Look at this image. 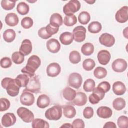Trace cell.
<instances>
[{"label": "cell", "instance_id": "49", "mask_svg": "<svg viewBox=\"0 0 128 128\" xmlns=\"http://www.w3.org/2000/svg\"><path fill=\"white\" fill-rule=\"evenodd\" d=\"M38 34L40 38L44 40H47L51 36L48 34L46 27H43L40 28L38 31Z\"/></svg>", "mask_w": 128, "mask_h": 128}, {"label": "cell", "instance_id": "38", "mask_svg": "<svg viewBox=\"0 0 128 128\" xmlns=\"http://www.w3.org/2000/svg\"><path fill=\"white\" fill-rule=\"evenodd\" d=\"M96 86L95 82L91 78L86 80L84 84L83 89L86 92H90L93 91Z\"/></svg>", "mask_w": 128, "mask_h": 128}, {"label": "cell", "instance_id": "14", "mask_svg": "<svg viewBox=\"0 0 128 128\" xmlns=\"http://www.w3.org/2000/svg\"><path fill=\"white\" fill-rule=\"evenodd\" d=\"M16 122V118L13 113H6L4 115L2 118V125L6 128L14 126Z\"/></svg>", "mask_w": 128, "mask_h": 128}, {"label": "cell", "instance_id": "24", "mask_svg": "<svg viewBox=\"0 0 128 128\" xmlns=\"http://www.w3.org/2000/svg\"><path fill=\"white\" fill-rule=\"evenodd\" d=\"M59 38L61 43L65 46L70 44L74 40L72 34L67 32L62 33L60 34Z\"/></svg>", "mask_w": 128, "mask_h": 128}, {"label": "cell", "instance_id": "3", "mask_svg": "<svg viewBox=\"0 0 128 128\" xmlns=\"http://www.w3.org/2000/svg\"><path fill=\"white\" fill-rule=\"evenodd\" d=\"M62 115V107L56 105L47 110L45 112L46 118L50 120H58Z\"/></svg>", "mask_w": 128, "mask_h": 128}, {"label": "cell", "instance_id": "18", "mask_svg": "<svg viewBox=\"0 0 128 128\" xmlns=\"http://www.w3.org/2000/svg\"><path fill=\"white\" fill-rule=\"evenodd\" d=\"M97 57L99 63L102 65L106 66L109 63L111 55L108 50H104L98 52Z\"/></svg>", "mask_w": 128, "mask_h": 128}, {"label": "cell", "instance_id": "23", "mask_svg": "<svg viewBox=\"0 0 128 128\" xmlns=\"http://www.w3.org/2000/svg\"><path fill=\"white\" fill-rule=\"evenodd\" d=\"M5 22L10 26H14L18 24L19 19L16 14L9 13L5 18Z\"/></svg>", "mask_w": 128, "mask_h": 128}, {"label": "cell", "instance_id": "20", "mask_svg": "<svg viewBox=\"0 0 128 128\" xmlns=\"http://www.w3.org/2000/svg\"><path fill=\"white\" fill-rule=\"evenodd\" d=\"M112 90L114 94L117 96H122L126 91V88L122 82H115L112 86Z\"/></svg>", "mask_w": 128, "mask_h": 128}, {"label": "cell", "instance_id": "29", "mask_svg": "<svg viewBox=\"0 0 128 128\" xmlns=\"http://www.w3.org/2000/svg\"><path fill=\"white\" fill-rule=\"evenodd\" d=\"M94 50V45L90 42H86L82 45L81 48V51L83 54L86 56H89L92 55Z\"/></svg>", "mask_w": 128, "mask_h": 128}, {"label": "cell", "instance_id": "16", "mask_svg": "<svg viewBox=\"0 0 128 128\" xmlns=\"http://www.w3.org/2000/svg\"><path fill=\"white\" fill-rule=\"evenodd\" d=\"M88 100V98L86 94L82 92H76V96L74 100L72 101L70 104H72L74 106H84Z\"/></svg>", "mask_w": 128, "mask_h": 128}, {"label": "cell", "instance_id": "13", "mask_svg": "<svg viewBox=\"0 0 128 128\" xmlns=\"http://www.w3.org/2000/svg\"><path fill=\"white\" fill-rule=\"evenodd\" d=\"M115 18L116 20L120 24L126 22L128 20V6H124L120 8L116 12Z\"/></svg>", "mask_w": 128, "mask_h": 128}, {"label": "cell", "instance_id": "48", "mask_svg": "<svg viewBox=\"0 0 128 128\" xmlns=\"http://www.w3.org/2000/svg\"><path fill=\"white\" fill-rule=\"evenodd\" d=\"M46 30L48 32V34L50 36H52L54 34H56L59 30V28L58 27H56V26H53L52 24H48L46 26Z\"/></svg>", "mask_w": 128, "mask_h": 128}, {"label": "cell", "instance_id": "7", "mask_svg": "<svg viewBox=\"0 0 128 128\" xmlns=\"http://www.w3.org/2000/svg\"><path fill=\"white\" fill-rule=\"evenodd\" d=\"M92 92V94L89 96L88 100L92 104H96L101 100H103L106 93L102 88L98 86L95 88Z\"/></svg>", "mask_w": 128, "mask_h": 128}, {"label": "cell", "instance_id": "36", "mask_svg": "<svg viewBox=\"0 0 128 128\" xmlns=\"http://www.w3.org/2000/svg\"><path fill=\"white\" fill-rule=\"evenodd\" d=\"M78 20L80 24L86 25L90 22V16L87 12H82L79 14Z\"/></svg>", "mask_w": 128, "mask_h": 128}, {"label": "cell", "instance_id": "6", "mask_svg": "<svg viewBox=\"0 0 128 128\" xmlns=\"http://www.w3.org/2000/svg\"><path fill=\"white\" fill-rule=\"evenodd\" d=\"M17 114L18 116L26 123H30L33 121L34 116L32 112L24 107H20L17 110Z\"/></svg>", "mask_w": 128, "mask_h": 128}, {"label": "cell", "instance_id": "33", "mask_svg": "<svg viewBox=\"0 0 128 128\" xmlns=\"http://www.w3.org/2000/svg\"><path fill=\"white\" fill-rule=\"evenodd\" d=\"M32 126L33 128H48L50 127L48 123L40 118H36L32 122Z\"/></svg>", "mask_w": 128, "mask_h": 128}, {"label": "cell", "instance_id": "40", "mask_svg": "<svg viewBox=\"0 0 128 128\" xmlns=\"http://www.w3.org/2000/svg\"><path fill=\"white\" fill-rule=\"evenodd\" d=\"M77 22V18L75 15L66 16L64 20V24L67 26H72Z\"/></svg>", "mask_w": 128, "mask_h": 128}, {"label": "cell", "instance_id": "43", "mask_svg": "<svg viewBox=\"0 0 128 128\" xmlns=\"http://www.w3.org/2000/svg\"><path fill=\"white\" fill-rule=\"evenodd\" d=\"M34 21L32 19L28 16H26L22 18L21 22V25L24 29H28L32 26Z\"/></svg>", "mask_w": 128, "mask_h": 128}, {"label": "cell", "instance_id": "55", "mask_svg": "<svg viewBox=\"0 0 128 128\" xmlns=\"http://www.w3.org/2000/svg\"><path fill=\"white\" fill-rule=\"evenodd\" d=\"M86 2L90 4H92L96 2V0H93V1L92 0H88V1H86Z\"/></svg>", "mask_w": 128, "mask_h": 128}, {"label": "cell", "instance_id": "4", "mask_svg": "<svg viewBox=\"0 0 128 128\" xmlns=\"http://www.w3.org/2000/svg\"><path fill=\"white\" fill-rule=\"evenodd\" d=\"M40 83L38 77L36 75L30 77V80L24 91H28L32 93L38 94L40 91Z\"/></svg>", "mask_w": 128, "mask_h": 128}, {"label": "cell", "instance_id": "41", "mask_svg": "<svg viewBox=\"0 0 128 128\" xmlns=\"http://www.w3.org/2000/svg\"><path fill=\"white\" fill-rule=\"evenodd\" d=\"M16 2V0H2L1 2V6L4 10H10L14 8Z\"/></svg>", "mask_w": 128, "mask_h": 128}, {"label": "cell", "instance_id": "12", "mask_svg": "<svg viewBox=\"0 0 128 128\" xmlns=\"http://www.w3.org/2000/svg\"><path fill=\"white\" fill-rule=\"evenodd\" d=\"M127 67V62L122 58L114 60L112 65V69L116 72H122L126 70Z\"/></svg>", "mask_w": 128, "mask_h": 128}, {"label": "cell", "instance_id": "46", "mask_svg": "<svg viewBox=\"0 0 128 128\" xmlns=\"http://www.w3.org/2000/svg\"><path fill=\"white\" fill-rule=\"evenodd\" d=\"M12 65V61L10 58L4 57L0 60V66L4 68H10Z\"/></svg>", "mask_w": 128, "mask_h": 128}, {"label": "cell", "instance_id": "21", "mask_svg": "<svg viewBox=\"0 0 128 128\" xmlns=\"http://www.w3.org/2000/svg\"><path fill=\"white\" fill-rule=\"evenodd\" d=\"M98 116L102 118H110L112 114V111L110 108L107 106H100L96 110Z\"/></svg>", "mask_w": 128, "mask_h": 128}, {"label": "cell", "instance_id": "22", "mask_svg": "<svg viewBox=\"0 0 128 128\" xmlns=\"http://www.w3.org/2000/svg\"><path fill=\"white\" fill-rule=\"evenodd\" d=\"M50 102V98L47 95L43 94L38 96L36 102V105L39 108L43 109L48 107Z\"/></svg>", "mask_w": 128, "mask_h": 128}, {"label": "cell", "instance_id": "25", "mask_svg": "<svg viewBox=\"0 0 128 128\" xmlns=\"http://www.w3.org/2000/svg\"><path fill=\"white\" fill-rule=\"evenodd\" d=\"M64 115L65 117L68 118H74L76 114V110L74 106L71 104L66 105L63 108Z\"/></svg>", "mask_w": 128, "mask_h": 128}, {"label": "cell", "instance_id": "45", "mask_svg": "<svg viewBox=\"0 0 128 128\" xmlns=\"http://www.w3.org/2000/svg\"><path fill=\"white\" fill-rule=\"evenodd\" d=\"M118 126L120 128H127L128 127V118L124 116H120L117 121Z\"/></svg>", "mask_w": 128, "mask_h": 128}, {"label": "cell", "instance_id": "30", "mask_svg": "<svg viewBox=\"0 0 128 128\" xmlns=\"http://www.w3.org/2000/svg\"><path fill=\"white\" fill-rule=\"evenodd\" d=\"M16 36V32L14 30L12 29L6 30L3 34L4 40L7 42H12L14 40Z\"/></svg>", "mask_w": 128, "mask_h": 128}, {"label": "cell", "instance_id": "27", "mask_svg": "<svg viewBox=\"0 0 128 128\" xmlns=\"http://www.w3.org/2000/svg\"><path fill=\"white\" fill-rule=\"evenodd\" d=\"M50 24L52 26L59 28L63 24L62 17L58 13L53 14L50 18Z\"/></svg>", "mask_w": 128, "mask_h": 128}, {"label": "cell", "instance_id": "37", "mask_svg": "<svg viewBox=\"0 0 128 128\" xmlns=\"http://www.w3.org/2000/svg\"><path fill=\"white\" fill-rule=\"evenodd\" d=\"M12 61L16 64H22L24 60V56L20 52H16L12 54Z\"/></svg>", "mask_w": 128, "mask_h": 128}, {"label": "cell", "instance_id": "50", "mask_svg": "<svg viewBox=\"0 0 128 128\" xmlns=\"http://www.w3.org/2000/svg\"><path fill=\"white\" fill-rule=\"evenodd\" d=\"M72 126L73 128H84L85 126L84 122L80 118H76L74 120L72 123Z\"/></svg>", "mask_w": 128, "mask_h": 128}, {"label": "cell", "instance_id": "44", "mask_svg": "<svg viewBox=\"0 0 128 128\" xmlns=\"http://www.w3.org/2000/svg\"><path fill=\"white\" fill-rule=\"evenodd\" d=\"M0 112H4L9 109L10 106V102L7 98H1L0 99Z\"/></svg>", "mask_w": 128, "mask_h": 128}, {"label": "cell", "instance_id": "1", "mask_svg": "<svg viewBox=\"0 0 128 128\" xmlns=\"http://www.w3.org/2000/svg\"><path fill=\"white\" fill-rule=\"evenodd\" d=\"M41 64V60L40 58L36 56H31L28 60L27 64L21 70V72L32 77L35 75L36 71L38 69Z\"/></svg>", "mask_w": 128, "mask_h": 128}, {"label": "cell", "instance_id": "17", "mask_svg": "<svg viewBox=\"0 0 128 128\" xmlns=\"http://www.w3.org/2000/svg\"><path fill=\"white\" fill-rule=\"evenodd\" d=\"M60 44L55 38H51L46 42V48L48 50L53 54L58 52L60 49Z\"/></svg>", "mask_w": 128, "mask_h": 128}, {"label": "cell", "instance_id": "54", "mask_svg": "<svg viewBox=\"0 0 128 128\" xmlns=\"http://www.w3.org/2000/svg\"><path fill=\"white\" fill-rule=\"evenodd\" d=\"M73 128L72 124H64L62 126H61V128Z\"/></svg>", "mask_w": 128, "mask_h": 128}, {"label": "cell", "instance_id": "32", "mask_svg": "<svg viewBox=\"0 0 128 128\" xmlns=\"http://www.w3.org/2000/svg\"><path fill=\"white\" fill-rule=\"evenodd\" d=\"M102 30V26L98 22H92L88 26L89 32L92 34H98Z\"/></svg>", "mask_w": 128, "mask_h": 128}, {"label": "cell", "instance_id": "19", "mask_svg": "<svg viewBox=\"0 0 128 128\" xmlns=\"http://www.w3.org/2000/svg\"><path fill=\"white\" fill-rule=\"evenodd\" d=\"M32 46L31 41L28 39H26L22 42L19 50L22 54L26 56L32 52Z\"/></svg>", "mask_w": 128, "mask_h": 128}, {"label": "cell", "instance_id": "15", "mask_svg": "<svg viewBox=\"0 0 128 128\" xmlns=\"http://www.w3.org/2000/svg\"><path fill=\"white\" fill-rule=\"evenodd\" d=\"M61 67L56 62L50 64L46 68L47 75L50 77H56L60 73Z\"/></svg>", "mask_w": 128, "mask_h": 128}, {"label": "cell", "instance_id": "26", "mask_svg": "<svg viewBox=\"0 0 128 128\" xmlns=\"http://www.w3.org/2000/svg\"><path fill=\"white\" fill-rule=\"evenodd\" d=\"M76 94V91L70 87H66L62 90L64 98L69 102L72 101L75 98Z\"/></svg>", "mask_w": 128, "mask_h": 128}, {"label": "cell", "instance_id": "39", "mask_svg": "<svg viewBox=\"0 0 128 128\" xmlns=\"http://www.w3.org/2000/svg\"><path fill=\"white\" fill-rule=\"evenodd\" d=\"M69 60L72 64H77L81 60V56L78 51L73 50L70 54Z\"/></svg>", "mask_w": 128, "mask_h": 128}, {"label": "cell", "instance_id": "35", "mask_svg": "<svg viewBox=\"0 0 128 128\" xmlns=\"http://www.w3.org/2000/svg\"><path fill=\"white\" fill-rule=\"evenodd\" d=\"M108 74L106 70L102 67L98 66L95 68L94 72V76L98 79H102L104 78Z\"/></svg>", "mask_w": 128, "mask_h": 128}, {"label": "cell", "instance_id": "10", "mask_svg": "<svg viewBox=\"0 0 128 128\" xmlns=\"http://www.w3.org/2000/svg\"><path fill=\"white\" fill-rule=\"evenodd\" d=\"M35 100L34 95L28 91H23L20 97V102L22 105L30 106L32 105Z\"/></svg>", "mask_w": 128, "mask_h": 128}, {"label": "cell", "instance_id": "5", "mask_svg": "<svg viewBox=\"0 0 128 128\" xmlns=\"http://www.w3.org/2000/svg\"><path fill=\"white\" fill-rule=\"evenodd\" d=\"M80 3L78 0H71L66 4L63 8V12L66 16L74 15L80 8Z\"/></svg>", "mask_w": 128, "mask_h": 128}, {"label": "cell", "instance_id": "31", "mask_svg": "<svg viewBox=\"0 0 128 128\" xmlns=\"http://www.w3.org/2000/svg\"><path fill=\"white\" fill-rule=\"evenodd\" d=\"M126 106L125 100L122 98H118L112 102V106L114 110H123Z\"/></svg>", "mask_w": 128, "mask_h": 128}, {"label": "cell", "instance_id": "51", "mask_svg": "<svg viewBox=\"0 0 128 128\" xmlns=\"http://www.w3.org/2000/svg\"><path fill=\"white\" fill-rule=\"evenodd\" d=\"M98 86L102 88L104 92L105 93H106L107 92H108L110 90V88H111L110 84L108 82L106 81H104L100 82L98 85Z\"/></svg>", "mask_w": 128, "mask_h": 128}, {"label": "cell", "instance_id": "2", "mask_svg": "<svg viewBox=\"0 0 128 128\" xmlns=\"http://www.w3.org/2000/svg\"><path fill=\"white\" fill-rule=\"evenodd\" d=\"M1 84L2 87L6 90L10 96L15 97L18 94L20 88L16 83L15 79L5 78L2 80Z\"/></svg>", "mask_w": 128, "mask_h": 128}, {"label": "cell", "instance_id": "11", "mask_svg": "<svg viewBox=\"0 0 128 128\" xmlns=\"http://www.w3.org/2000/svg\"><path fill=\"white\" fill-rule=\"evenodd\" d=\"M99 41L101 44L108 48L112 46L115 44L114 37L108 33L102 34L99 38Z\"/></svg>", "mask_w": 128, "mask_h": 128}, {"label": "cell", "instance_id": "9", "mask_svg": "<svg viewBox=\"0 0 128 128\" xmlns=\"http://www.w3.org/2000/svg\"><path fill=\"white\" fill-rule=\"evenodd\" d=\"M68 82L70 86L76 89H78L82 83V78L80 74L73 72L69 76Z\"/></svg>", "mask_w": 128, "mask_h": 128}, {"label": "cell", "instance_id": "52", "mask_svg": "<svg viewBox=\"0 0 128 128\" xmlns=\"http://www.w3.org/2000/svg\"><path fill=\"white\" fill-rule=\"evenodd\" d=\"M104 128H116V126L114 122H108L105 124L104 126Z\"/></svg>", "mask_w": 128, "mask_h": 128}, {"label": "cell", "instance_id": "53", "mask_svg": "<svg viewBox=\"0 0 128 128\" xmlns=\"http://www.w3.org/2000/svg\"><path fill=\"white\" fill-rule=\"evenodd\" d=\"M128 27H126L124 30V32H123V34L124 36L126 38H128Z\"/></svg>", "mask_w": 128, "mask_h": 128}, {"label": "cell", "instance_id": "34", "mask_svg": "<svg viewBox=\"0 0 128 128\" xmlns=\"http://www.w3.org/2000/svg\"><path fill=\"white\" fill-rule=\"evenodd\" d=\"M17 12L22 16L27 14L30 11L29 6L24 2H20L16 7Z\"/></svg>", "mask_w": 128, "mask_h": 128}, {"label": "cell", "instance_id": "8", "mask_svg": "<svg viewBox=\"0 0 128 128\" xmlns=\"http://www.w3.org/2000/svg\"><path fill=\"white\" fill-rule=\"evenodd\" d=\"M86 28L82 26L76 27L72 31L74 40L77 42H84L86 38Z\"/></svg>", "mask_w": 128, "mask_h": 128}, {"label": "cell", "instance_id": "42", "mask_svg": "<svg viewBox=\"0 0 128 128\" xmlns=\"http://www.w3.org/2000/svg\"><path fill=\"white\" fill-rule=\"evenodd\" d=\"M96 66L95 62L91 58H87L82 62V67L86 71L92 70Z\"/></svg>", "mask_w": 128, "mask_h": 128}, {"label": "cell", "instance_id": "28", "mask_svg": "<svg viewBox=\"0 0 128 128\" xmlns=\"http://www.w3.org/2000/svg\"><path fill=\"white\" fill-rule=\"evenodd\" d=\"M30 77L26 74H20L15 78L16 83L20 87L26 88L29 82Z\"/></svg>", "mask_w": 128, "mask_h": 128}, {"label": "cell", "instance_id": "47", "mask_svg": "<svg viewBox=\"0 0 128 128\" xmlns=\"http://www.w3.org/2000/svg\"><path fill=\"white\" fill-rule=\"evenodd\" d=\"M94 114V109L90 107H86L83 111V116L84 118L86 119H90L92 118Z\"/></svg>", "mask_w": 128, "mask_h": 128}]
</instances>
